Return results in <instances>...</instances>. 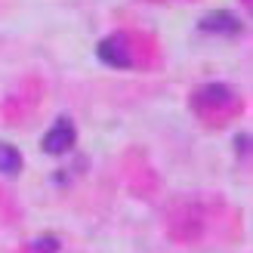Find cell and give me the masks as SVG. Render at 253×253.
Here are the masks:
<instances>
[{
    "mask_svg": "<svg viewBox=\"0 0 253 253\" xmlns=\"http://www.w3.org/2000/svg\"><path fill=\"white\" fill-rule=\"evenodd\" d=\"M19 170H22L19 148L9 145V142H0V173H3V176H16Z\"/></svg>",
    "mask_w": 253,
    "mask_h": 253,
    "instance_id": "4",
    "label": "cell"
},
{
    "mask_svg": "<svg viewBox=\"0 0 253 253\" xmlns=\"http://www.w3.org/2000/svg\"><path fill=\"white\" fill-rule=\"evenodd\" d=\"M241 28H244L241 19L225 9H213L198 22V31H210V34H241Z\"/></svg>",
    "mask_w": 253,
    "mask_h": 253,
    "instance_id": "2",
    "label": "cell"
},
{
    "mask_svg": "<svg viewBox=\"0 0 253 253\" xmlns=\"http://www.w3.org/2000/svg\"><path fill=\"white\" fill-rule=\"evenodd\" d=\"M74 139H78V133H74V124L68 118H56V124L46 130L41 148L46 151V155H65L68 148H74Z\"/></svg>",
    "mask_w": 253,
    "mask_h": 253,
    "instance_id": "1",
    "label": "cell"
},
{
    "mask_svg": "<svg viewBox=\"0 0 253 253\" xmlns=\"http://www.w3.org/2000/svg\"><path fill=\"white\" fill-rule=\"evenodd\" d=\"M96 56L111 68H126L130 65V53H126V43H124V34H111L105 37L102 43L96 46Z\"/></svg>",
    "mask_w": 253,
    "mask_h": 253,
    "instance_id": "3",
    "label": "cell"
}]
</instances>
